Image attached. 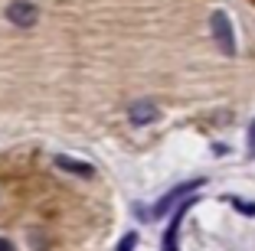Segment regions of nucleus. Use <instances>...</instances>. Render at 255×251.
I'll use <instances>...</instances> for the list:
<instances>
[{"label": "nucleus", "instance_id": "1a4fd4ad", "mask_svg": "<svg viewBox=\"0 0 255 251\" xmlns=\"http://www.w3.org/2000/svg\"><path fill=\"white\" fill-rule=\"evenodd\" d=\"M249 157H255V121H252V131H249Z\"/></svg>", "mask_w": 255, "mask_h": 251}, {"label": "nucleus", "instance_id": "39448f33", "mask_svg": "<svg viewBox=\"0 0 255 251\" xmlns=\"http://www.w3.org/2000/svg\"><path fill=\"white\" fill-rule=\"evenodd\" d=\"M187 209H190V202H183L180 209H173L170 229L164 232V251H177V238H180V225H183V219H187Z\"/></svg>", "mask_w": 255, "mask_h": 251}, {"label": "nucleus", "instance_id": "f257e3e1", "mask_svg": "<svg viewBox=\"0 0 255 251\" xmlns=\"http://www.w3.org/2000/svg\"><path fill=\"white\" fill-rule=\"evenodd\" d=\"M203 183H206V179H190V183L173 186V189H170V192H164V196H160V199L154 202V206H150L147 212H144V209H141V212L147 215V219H160V215H167V212H170V209L177 206L180 199H190V196H193V189H200ZM144 215H141V219H144Z\"/></svg>", "mask_w": 255, "mask_h": 251}, {"label": "nucleus", "instance_id": "f03ea898", "mask_svg": "<svg viewBox=\"0 0 255 251\" xmlns=\"http://www.w3.org/2000/svg\"><path fill=\"white\" fill-rule=\"evenodd\" d=\"M210 30H213V39H216V46L223 49L226 59H233L236 56V33H233V20H229V13L226 10H213L210 16Z\"/></svg>", "mask_w": 255, "mask_h": 251}, {"label": "nucleus", "instance_id": "20e7f679", "mask_svg": "<svg viewBox=\"0 0 255 251\" xmlns=\"http://www.w3.org/2000/svg\"><path fill=\"white\" fill-rule=\"evenodd\" d=\"M157 118H160V111H157V104H150V101H134L128 108V121L134 127L150 124V121H157Z\"/></svg>", "mask_w": 255, "mask_h": 251}, {"label": "nucleus", "instance_id": "0eeeda50", "mask_svg": "<svg viewBox=\"0 0 255 251\" xmlns=\"http://www.w3.org/2000/svg\"><path fill=\"white\" fill-rule=\"evenodd\" d=\"M134 245H137V235H134V232H128V235L121 238V245H118L115 251H134Z\"/></svg>", "mask_w": 255, "mask_h": 251}, {"label": "nucleus", "instance_id": "6e6552de", "mask_svg": "<svg viewBox=\"0 0 255 251\" xmlns=\"http://www.w3.org/2000/svg\"><path fill=\"white\" fill-rule=\"evenodd\" d=\"M229 202H233L236 209H242L246 215H255V206H252V202H242V199H229Z\"/></svg>", "mask_w": 255, "mask_h": 251}, {"label": "nucleus", "instance_id": "9d476101", "mask_svg": "<svg viewBox=\"0 0 255 251\" xmlns=\"http://www.w3.org/2000/svg\"><path fill=\"white\" fill-rule=\"evenodd\" d=\"M0 251H13V245H10L7 238H0Z\"/></svg>", "mask_w": 255, "mask_h": 251}, {"label": "nucleus", "instance_id": "423d86ee", "mask_svg": "<svg viewBox=\"0 0 255 251\" xmlns=\"http://www.w3.org/2000/svg\"><path fill=\"white\" fill-rule=\"evenodd\" d=\"M56 167H59V170H66V173H75V176H92V173H95L89 163L75 160V157H66V154L56 157Z\"/></svg>", "mask_w": 255, "mask_h": 251}, {"label": "nucleus", "instance_id": "7ed1b4c3", "mask_svg": "<svg viewBox=\"0 0 255 251\" xmlns=\"http://www.w3.org/2000/svg\"><path fill=\"white\" fill-rule=\"evenodd\" d=\"M7 20L13 23L16 30H33L39 20V7L33 0H10L7 3Z\"/></svg>", "mask_w": 255, "mask_h": 251}]
</instances>
